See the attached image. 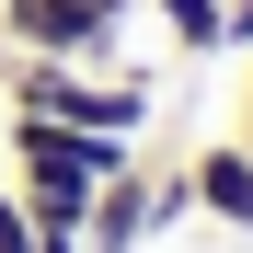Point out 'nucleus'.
I'll list each match as a JSON object with an SVG mask.
<instances>
[{
  "label": "nucleus",
  "instance_id": "423d86ee",
  "mask_svg": "<svg viewBox=\"0 0 253 253\" xmlns=\"http://www.w3.org/2000/svg\"><path fill=\"white\" fill-rule=\"evenodd\" d=\"M0 253H35V207H23L12 184H0Z\"/></svg>",
  "mask_w": 253,
  "mask_h": 253
},
{
  "label": "nucleus",
  "instance_id": "0eeeda50",
  "mask_svg": "<svg viewBox=\"0 0 253 253\" xmlns=\"http://www.w3.org/2000/svg\"><path fill=\"white\" fill-rule=\"evenodd\" d=\"M230 46H253V0H230Z\"/></svg>",
  "mask_w": 253,
  "mask_h": 253
},
{
  "label": "nucleus",
  "instance_id": "f257e3e1",
  "mask_svg": "<svg viewBox=\"0 0 253 253\" xmlns=\"http://www.w3.org/2000/svg\"><path fill=\"white\" fill-rule=\"evenodd\" d=\"M104 173H126V138H81L58 115H12V196L35 207V230H81Z\"/></svg>",
  "mask_w": 253,
  "mask_h": 253
},
{
  "label": "nucleus",
  "instance_id": "20e7f679",
  "mask_svg": "<svg viewBox=\"0 0 253 253\" xmlns=\"http://www.w3.org/2000/svg\"><path fill=\"white\" fill-rule=\"evenodd\" d=\"M184 196H196L219 230H253V138H207V150L184 161Z\"/></svg>",
  "mask_w": 253,
  "mask_h": 253
},
{
  "label": "nucleus",
  "instance_id": "1a4fd4ad",
  "mask_svg": "<svg viewBox=\"0 0 253 253\" xmlns=\"http://www.w3.org/2000/svg\"><path fill=\"white\" fill-rule=\"evenodd\" d=\"M242 138H253V81H242Z\"/></svg>",
  "mask_w": 253,
  "mask_h": 253
},
{
  "label": "nucleus",
  "instance_id": "7ed1b4c3",
  "mask_svg": "<svg viewBox=\"0 0 253 253\" xmlns=\"http://www.w3.org/2000/svg\"><path fill=\"white\" fill-rule=\"evenodd\" d=\"M0 35H12V58H81V69L115 46V23L92 0H0Z\"/></svg>",
  "mask_w": 253,
  "mask_h": 253
},
{
  "label": "nucleus",
  "instance_id": "39448f33",
  "mask_svg": "<svg viewBox=\"0 0 253 253\" xmlns=\"http://www.w3.org/2000/svg\"><path fill=\"white\" fill-rule=\"evenodd\" d=\"M161 23H173V46L184 58H207V46H230V0H150Z\"/></svg>",
  "mask_w": 253,
  "mask_h": 253
},
{
  "label": "nucleus",
  "instance_id": "6e6552de",
  "mask_svg": "<svg viewBox=\"0 0 253 253\" xmlns=\"http://www.w3.org/2000/svg\"><path fill=\"white\" fill-rule=\"evenodd\" d=\"M35 253H81V230H35Z\"/></svg>",
  "mask_w": 253,
  "mask_h": 253
},
{
  "label": "nucleus",
  "instance_id": "f03ea898",
  "mask_svg": "<svg viewBox=\"0 0 253 253\" xmlns=\"http://www.w3.org/2000/svg\"><path fill=\"white\" fill-rule=\"evenodd\" d=\"M12 115H58V126H81V138H126V150H138L150 81L138 69H126V81H92L81 58H12Z\"/></svg>",
  "mask_w": 253,
  "mask_h": 253
}]
</instances>
